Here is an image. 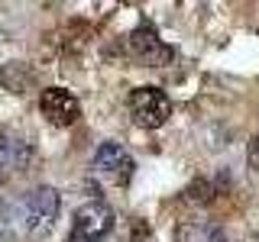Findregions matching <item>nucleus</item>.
<instances>
[{"mask_svg":"<svg viewBox=\"0 0 259 242\" xmlns=\"http://www.w3.org/2000/svg\"><path fill=\"white\" fill-rule=\"evenodd\" d=\"M36 158V149L26 139H16V136H4L0 139V161H4L7 171H26Z\"/></svg>","mask_w":259,"mask_h":242,"instance_id":"7","label":"nucleus"},{"mask_svg":"<svg viewBox=\"0 0 259 242\" xmlns=\"http://www.w3.org/2000/svg\"><path fill=\"white\" fill-rule=\"evenodd\" d=\"M130 116L143 129H159L172 116V103H168V97L159 87H136L130 94Z\"/></svg>","mask_w":259,"mask_h":242,"instance_id":"2","label":"nucleus"},{"mask_svg":"<svg viewBox=\"0 0 259 242\" xmlns=\"http://www.w3.org/2000/svg\"><path fill=\"white\" fill-rule=\"evenodd\" d=\"M175 239L178 242H227L221 226L204 220H182L175 229Z\"/></svg>","mask_w":259,"mask_h":242,"instance_id":"8","label":"nucleus"},{"mask_svg":"<svg viewBox=\"0 0 259 242\" xmlns=\"http://www.w3.org/2000/svg\"><path fill=\"white\" fill-rule=\"evenodd\" d=\"M0 81H4V87H10L13 94H23L32 84V75H29V68L23 62H10V65H4V71H0Z\"/></svg>","mask_w":259,"mask_h":242,"instance_id":"9","label":"nucleus"},{"mask_svg":"<svg viewBox=\"0 0 259 242\" xmlns=\"http://www.w3.org/2000/svg\"><path fill=\"white\" fill-rule=\"evenodd\" d=\"M39 110H42V116L52 126H71V123H78V116H81L78 97L71 91H65V87H46V91L39 94Z\"/></svg>","mask_w":259,"mask_h":242,"instance_id":"4","label":"nucleus"},{"mask_svg":"<svg viewBox=\"0 0 259 242\" xmlns=\"http://www.w3.org/2000/svg\"><path fill=\"white\" fill-rule=\"evenodd\" d=\"M94 171L110 184H126L130 174H133V158L123 145L117 142H104L101 149L94 152Z\"/></svg>","mask_w":259,"mask_h":242,"instance_id":"5","label":"nucleus"},{"mask_svg":"<svg viewBox=\"0 0 259 242\" xmlns=\"http://www.w3.org/2000/svg\"><path fill=\"white\" fill-rule=\"evenodd\" d=\"M249 165H253L256 171H259V136L253 139V149H249Z\"/></svg>","mask_w":259,"mask_h":242,"instance_id":"10","label":"nucleus"},{"mask_svg":"<svg viewBox=\"0 0 259 242\" xmlns=\"http://www.w3.org/2000/svg\"><path fill=\"white\" fill-rule=\"evenodd\" d=\"M130 52H133L140 62H146V65H165V62H172V48L156 36V29H152V26H136L133 32H130Z\"/></svg>","mask_w":259,"mask_h":242,"instance_id":"6","label":"nucleus"},{"mask_svg":"<svg viewBox=\"0 0 259 242\" xmlns=\"http://www.w3.org/2000/svg\"><path fill=\"white\" fill-rule=\"evenodd\" d=\"M110 229H113V210L104 200H88L84 207H78L71 236L65 242H101Z\"/></svg>","mask_w":259,"mask_h":242,"instance_id":"1","label":"nucleus"},{"mask_svg":"<svg viewBox=\"0 0 259 242\" xmlns=\"http://www.w3.org/2000/svg\"><path fill=\"white\" fill-rule=\"evenodd\" d=\"M59 191L42 184L26 197V226L32 232H49L59 220Z\"/></svg>","mask_w":259,"mask_h":242,"instance_id":"3","label":"nucleus"}]
</instances>
